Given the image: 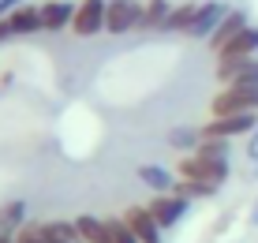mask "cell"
I'll use <instances>...</instances> for the list:
<instances>
[{"label":"cell","mask_w":258,"mask_h":243,"mask_svg":"<svg viewBox=\"0 0 258 243\" xmlns=\"http://www.w3.org/2000/svg\"><path fill=\"white\" fill-rule=\"evenodd\" d=\"M168 15H172V4H168V0H142V23H139V30H165Z\"/></svg>","instance_id":"5bb4252c"},{"label":"cell","mask_w":258,"mask_h":243,"mask_svg":"<svg viewBox=\"0 0 258 243\" xmlns=\"http://www.w3.org/2000/svg\"><path fill=\"white\" fill-rule=\"evenodd\" d=\"M247 161H251V165H258V128L247 135Z\"/></svg>","instance_id":"d4e9b609"},{"label":"cell","mask_w":258,"mask_h":243,"mask_svg":"<svg viewBox=\"0 0 258 243\" xmlns=\"http://www.w3.org/2000/svg\"><path fill=\"white\" fill-rule=\"evenodd\" d=\"M123 221H127V228L135 232L139 243H165V228L157 224L154 213H150V206H127Z\"/></svg>","instance_id":"ba28073f"},{"label":"cell","mask_w":258,"mask_h":243,"mask_svg":"<svg viewBox=\"0 0 258 243\" xmlns=\"http://www.w3.org/2000/svg\"><path fill=\"white\" fill-rule=\"evenodd\" d=\"M199 0H187V4H176L172 8V15H168V23H165V30H180V34H187L191 26H195V15H199Z\"/></svg>","instance_id":"e0dca14e"},{"label":"cell","mask_w":258,"mask_h":243,"mask_svg":"<svg viewBox=\"0 0 258 243\" xmlns=\"http://www.w3.org/2000/svg\"><path fill=\"white\" fill-rule=\"evenodd\" d=\"M187 206H191V202L183 199V195L168 191V195H154V199H150V213L157 217L161 228H176V224L187 217Z\"/></svg>","instance_id":"9c48e42d"},{"label":"cell","mask_w":258,"mask_h":243,"mask_svg":"<svg viewBox=\"0 0 258 243\" xmlns=\"http://www.w3.org/2000/svg\"><path fill=\"white\" fill-rule=\"evenodd\" d=\"M258 128V112H239V116H210L202 124V135H217V139H247Z\"/></svg>","instance_id":"277c9868"},{"label":"cell","mask_w":258,"mask_h":243,"mask_svg":"<svg viewBox=\"0 0 258 243\" xmlns=\"http://www.w3.org/2000/svg\"><path fill=\"white\" fill-rule=\"evenodd\" d=\"M79 239L83 243H105V217H94V213H79L75 217Z\"/></svg>","instance_id":"ac0fdd59"},{"label":"cell","mask_w":258,"mask_h":243,"mask_svg":"<svg viewBox=\"0 0 258 243\" xmlns=\"http://www.w3.org/2000/svg\"><path fill=\"white\" fill-rule=\"evenodd\" d=\"M142 23V0H109L105 12V30L109 34H131Z\"/></svg>","instance_id":"5b68a950"},{"label":"cell","mask_w":258,"mask_h":243,"mask_svg":"<svg viewBox=\"0 0 258 243\" xmlns=\"http://www.w3.org/2000/svg\"><path fill=\"white\" fill-rule=\"evenodd\" d=\"M180 179H195V184H210V187H225L228 176H232V165L228 157H202V154H183L180 168H176Z\"/></svg>","instance_id":"6da1fadb"},{"label":"cell","mask_w":258,"mask_h":243,"mask_svg":"<svg viewBox=\"0 0 258 243\" xmlns=\"http://www.w3.org/2000/svg\"><path fill=\"white\" fill-rule=\"evenodd\" d=\"M23 224H26V202L23 199H12V202L0 206V232L4 236H15Z\"/></svg>","instance_id":"2e32d148"},{"label":"cell","mask_w":258,"mask_h":243,"mask_svg":"<svg viewBox=\"0 0 258 243\" xmlns=\"http://www.w3.org/2000/svg\"><path fill=\"white\" fill-rule=\"evenodd\" d=\"M202 142V128H172L168 131V146L180 150V154H195Z\"/></svg>","instance_id":"d6986e66"},{"label":"cell","mask_w":258,"mask_h":243,"mask_svg":"<svg viewBox=\"0 0 258 243\" xmlns=\"http://www.w3.org/2000/svg\"><path fill=\"white\" fill-rule=\"evenodd\" d=\"M105 243H139L123 217H105Z\"/></svg>","instance_id":"7402d4cb"},{"label":"cell","mask_w":258,"mask_h":243,"mask_svg":"<svg viewBox=\"0 0 258 243\" xmlns=\"http://www.w3.org/2000/svg\"><path fill=\"white\" fill-rule=\"evenodd\" d=\"M228 15V8L221 4V0H202V8H199V15H195V26H191V38H199V41H210L213 38V30L221 26V19Z\"/></svg>","instance_id":"30bf717a"},{"label":"cell","mask_w":258,"mask_h":243,"mask_svg":"<svg viewBox=\"0 0 258 243\" xmlns=\"http://www.w3.org/2000/svg\"><path fill=\"white\" fill-rule=\"evenodd\" d=\"M105 12H109V0H79L75 4V19H71V30L79 38H94V34L105 30Z\"/></svg>","instance_id":"8992f818"},{"label":"cell","mask_w":258,"mask_h":243,"mask_svg":"<svg viewBox=\"0 0 258 243\" xmlns=\"http://www.w3.org/2000/svg\"><path fill=\"white\" fill-rule=\"evenodd\" d=\"M45 30L41 26V4H19L12 15L0 19V41H12V38H30V34Z\"/></svg>","instance_id":"3957f363"},{"label":"cell","mask_w":258,"mask_h":243,"mask_svg":"<svg viewBox=\"0 0 258 243\" xmlns=\"http://www.w3.org/2000/svg\"><path fill=\"white\" fill-rule=\"evenodd\" d=\"M195 154H202V157H228V161H232V139L202 135V142H199V150H195Z\"/></svg>","instance_id":"44dd1931"},{"label":"cell","mask_w":258,"mask_h":243,"mask_svg":"<svg viewBox=\"0 0 258 243\" xmlns=\"http://www.w3.org/2000/svg\"><path fill=\"white\" fill-rule=\"evenodd\" d=\"M247 26H251V19H247V12L243 8H228V15L221 19V26L213 30V38H210V49L217 52V49H225L228 41L236 38V34H243Z\"/></svg>","instance_id":"8fae6325"},{"label":"cell","mask_w":258,"mask_h":243,"mask_svg":"<svg viewBox=\"0 0 258 243\" xmlns=\"http://www.w3.org/2000/svg\"><path fill=\"white\" fill-rule=\"evenodd\" d=\"M213 56H217V64H243V60H254L258 56V26L251 23L243 34H236V38L228 41L225 49H217Z\"/></svg>","instance_id":"52a82bcc"},{"label":"cell","mask_w":258,"mask_h":243,"mask_svg":"<svg viewBox=\"0 0 258 243\" xmlns=\"http://www.w3.org/2000/svg\"><path fill=\"white\" fill-rule=\"evenodd\" d=\"M0 243H15V236H4V232H0Z\"/></svg>","instance_id":"83f0119b"},{"label":"cell","mask_w":258,"mask_h":243,"mask_svg":"<svg viewBox=\"0 0 258 243\" xmlns=\"http://www.w3.org/2000/svg\"><path fill=\"white\" fill-rule=\"evenodd\" d=\"M41 228H45L49 243H83V239H79L75 221H41Z\"/></svg>","instance_id":"ffe728a7"},{"label":"cell","mask_w":258,"mask_h":243,"mask_svg":"<svg viewBox=\"0 0 258 243\" xmlns=\"http://www.w3.org/2000/svg\"><path fill=\"white\" fill-rule=\"evenodd\" d=\"M71 19H75V4H71V0H45V4H41V26H45L49 34L68 30Z\"/></svg>","instance_id":"7c38bea8"},{"label":"cell","mask_w":258,"mask_h":243,"mask_svg":"<svg viewBox=\"0 0 258 243\" xmlns=\"http://www.w3.org/2000/svg\"><path fill=\"white\" fill-rule=\"evenodd\" d=\"M251 224L258 228V199H254V206H251Z\"/></svg>","instance_id":"4316f807"},{"label":"cell","mask_w":258,"mask_h":243,"mask_svg":"<svg viewBox=\"0 0 258 243\" xmlns=\"http://www.w3.org/2000/svg\"><path fill=\"white\" fill-rule=\"evenodd\" d=\"M139 179L150 187V191H157V195H168L176 187V172H168V168H161V165H139Z\"/></svg>","instance_id":"9a60e30c"},{"label":"cell","mask_w":258,"mask_h":243,"mask_svg":"<svg viewBox=\"0 0 258 243\" xmlns=\"http://www.w3.org/2000/svg\"><path fill=\"white\" fill-rule=\"evenodd\" d=\"M176 195H183V199H213L217 195V187H210V184H195V179H180L176 176V187H172Z\"/></svg>","instance_id":"603a6c76"},{"label":"cell","mask_w":258,"mask_h":243,"mask_svg":"<svg viewBox=\"0 0 258 243\" xmlns=\"http://www.w3.org/2000/svg\"><path fill=\"white\" fill-rule=\"evenodd\" d=\"M19 4H23V0H0V19H4V15H12Z\"/></svg>","instance_id":"484cf974"},{"label":"cell","mask_w":258,"mask_h":243,"mask_svg":"<svg viewBox=\"0 0 258 243\" xmlns=\"http://www.w3.org/2000/svg\"><path fill=\"white\" fill-rule=\"evenodd\" d=\"M15 243H49V236H45V228L41 224H30L26 221L19 232H15Z\"/></svg>","instance_id":"cb8c5ba5"},{"label":"cell","mask_w":258,"mask_h":243,"mask_svg":"<svg viewBox=\"0 0 258 243\" xmlns=\"http://www.w3.org/2000/svg\"><path fill=\"white\" fill-rule=\"evenodd\" d=\"M217 79L221 83H254L258 86V56L243 60V64H217Z\"/></svg>","instance_id":"4fadbf2b"},{"label":"cell","mask_w":258,"mask_h":243,"mask_svg":"<svg viewBox=\"0 0 258 243\" xmlns=\"http://www.w3.org/2000/svg\"><path fill=\"white\" fill-rule=\"evenodd\" d=\"M239 112H258L254 83H228L210 97V116H239Z\"/></svg>","instance_id":"7a4b0ae2"}]
</instances>
